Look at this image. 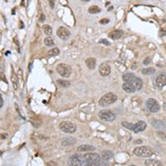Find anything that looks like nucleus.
Masks as SVG:
<instances>
[{
	"label": "nucleus",
	"mask_w": 166,
	"mask_h": 166,
	"mask_svg": "<svg viewBox=\"0 0 166 166\" xmlns=\"http://www.w3.org/2000/svg\"><path fill=\"white\" fill-rule=\"evenodd\" d=\"M130 166H137V165H130Z\"/></svg>",
	"instance_id": "obj_38"
},
{
	"label": "nucleus",
	"mask_w": 166,
	"mask_h": 166,
	"mask_svg": "<svg viewBox=\"0 0 166 166\" xmlns=\"http://www.w3.org/2000/svg\"><path fill=\"white\" fill-rule=\"evenodd\" d=\"M60 53V50H59V48L57 47H55V48H52L51 50H50L48 51V56H56Z\"/></svg>",
	"instance_id": "obj_28"
},
{
	"label": "nucleus",
	"mask_w": 166,
	"mask_h": 166,
	"mask_svg": "<svg viewBox=\"0 0 166 166\" xmlns=\"http://www.w3.org/2000/svg\"><path fill=\"white\" fill-rule=\"evenodd\" d=\"M122 126L123 127H125L126 129H129V130L134 131L135 133L143 132L146 129V127H147V124L144 121H139L138 123H135V124L130 123L128 122L123 121L122 122Z\"/></svg>",
	"instance_id": "obj_1"
},
{
	"label": "nucleus",
	"mask_w": 166,
	"mask_h": 166,
	"mask_svg": "<svg viewBox=\"0 0 166 166\" xmlns=\"http://www.w3.org/2000/svg\"><path fill=\"white\" fill-rule=\"evenodd\" d=\"M156 70L153 67H147V68L143 69L142 73L145 75H152L154 73H155Z\"/></svg>",
	"instance_id": "obj_26"
},
{
	"label": "nucleus",
	"mask_w": 166,
	"mask_h": 166,
	"mask_svg": "<svg viewBox=\"0 0 166 166\" xmlns=\"http://www.w3.org/2000/svg\"><path fill=\"white\" fill-rule=\"evenodd\" d=\"M131 83L134 84V87H135V88H136V89H137V91L141 90L143 87V81H142L141 78H138V77H136V78L131 81Z\"/></svg>",
	"instance_id": "obj_18"
},
{
	"label": "nucleus",
	"mask_w": 166,
	"mask_h": 166,
	"mask_svg": "<svg viewBox=\"0 0 166 166\" xmlns=\"http://www.w3.org/2000/svg\"><path fill=\"white\" fill-rule=\"evenodd\" d=\"M59 129L64 133L73 134L76 131V126L70 121H62L59 124Z\"/></svg>",
	"instance_id": "obj_6"
},
{
	"label": "nucleus",
	"mask_w": 166,
	"mask_h": 166,
	"mask_svg": "<svg viewBox=\"0 0 166 166\" xmlns=\"http://www.w3.org/2000/svg\"><path fill=\"white\" fill-rule=\"evenodd\" d=\"M56 72L61 76L64 78H68L72 73V68L70 65L65 63H61L56 66Z\"/></svg>",
	"instance_id": "obj_4"
},
{
	"label": "nucleus",
	"mask_w": 166,
	"mask_h": 166,
	"mask_svg": "<svg viewBox=\"0 0 166 166\" xmlns=\"http://www.w3.org/2000/svg\"><path fill=\"white\" fill-rule=\"evenodd\" d=\"M96 149L94 146L90 145H82L77 148L78 152H85V151H93Z\"/></svg>",
	"instance_id": "obj_17"
},
{
	"label": "nucleus",
	"mask_w": 166,
	"mask_h": 166,
	"mask_svg": "<svg viewBox=\"0 0 166 166\" xmlns=\"http://www.w3.org/2000/svg\"><path fill=\"white\" fill-rule=\"evenodd\" d=\"M56 83H57L59 87H63V88H68L71 85V83L68 81H66V80L59 79L56 81Z\"/></svg>",
	"instance_id": "obj_24"
},
{
	"label": "nucleus",
	"mask_w": 166,
	"mask_h": 166,
	"mask_svg": "<svg viewBox=\"0 0 166 166\" xmlns=\"http://www.w3.org/2000/svg\"><path fill=\"white\" fill-rule=\"evenodd\" d=\"M109 22V19H107V18H104V19H101V20L99 21V23L102 24V25H106Z\"/></svg>",
	"instance_id": "obj_31"
},
{
	"label": "nucleus",
	"mask_w": 166,
	"mask_h": 166,
	"mask_svg": "<svg viewBox=\"0 0 166 166\" xmlns=\"http://www.w3.org/2000/svg\"><path fill=\"white\" fill-rule=\"evenodd\" d=\"M84 158L88 165L99 163L102 161L101 157L96 153H88L84 154Z\"/></svg>",
	"instance_id": "obj_9"
},
{
	"label": "nucleus",
	"mask_w": 166,
	"mask_h": 166,
	"mask_svg": "<svg viewBox=\"0 0 166 166\" xmlns=\"http://www.w3.org/2000/svg\"><path fill=\"white\" fill-rule=\"evenodd\" d=\"M42 30H43L44 33L47 35V36H50L52 34V28L51 27L48 25H44L42 26Z\"/></svg>",
	"instance_id": "obj_27"
},
{
	"label": "nucleus",
	"mask_w": 166,
	"mask_h": 166,
	"mask_svg": "<svg viewBox=\"0 0 166 166\" xmlns=\"http://www.w3.org/2000/svg\"><path fill=\"white\" fill-rule=\"evenodd\" d=\"M146 166H162V164L159 160H147L145 162Z\"/></svg>",
	"instance_id": "obj_22"
},
{
	"label": "nucleus",
	"mask_w": 166,
	"mask_h": 166,
	"mask_svg": "<svg viewBox=\"0 0 166 166\" xmlns=\"http://www.w3.org/2000/svg\"><path fill=\"white\" fill-rule=\"evenodd\" d=\"M45 15H44V14H42V15H41V16H40V19H39V21H40V22H45Z\"/></svg>",
	"instance_id": "obj_35"
},
{
	"label": "nucleus",
	"mask_w": 166,
	"mask_h": 166,
	"mask_svg": "<svg viewBox=\"0 0 166 166\" xmlns=\"http://www.w3.org/2000/svg\"><path fill=\"white\" fill-rule=\"evenodd\" d=\"M103 162H104L101 161V162H99V163H94V164L87 165V166H103Z\"/></svg>",
	"instance_id": "obj_33"
},
{
	"label": "nucleus",
	"mask_w": 166,
	"mask_h": 166,
	"mask_svg": "<svg viewBox=\"0 0 166 166\" xmlns=\"http://www.w3.org/2000/svg\"><path fill=\"white\" fill-rule=\"evenodd\" d=\"M135 78L136 76L133 73H125V75H123V80L124 81V82H131Z\"/></svg>",
	"instance_id": "obj_23"
},
{
	"label": "nucleus",
	"mask_w": 166,
	"mask_h": 166,
	"mask_svg": "<svg viewBox=\"0 0 166 166\" xmlns=\"http://www.w3.org/2000/svg\"><path fill=\"white\" fill-rule=\"evenodd\" d=\"M85 64L88 68L90 70H93L95 68L96 64V60L94 58H88L85 60Z\"/></svg>",
	"instance_id": "obj_20"
},
{
	"label": "nucleus",
	"mask_w": 166,
	"mask_h": 166,
	"mask_svg": "<svg viewBox=\"0 0 166 166\" xmlns=\"http://www.w3.org/2000/svg\"><path fill=\"white\" fill-rule=\"evenodd\" d=\"M100 157H101L102 161L105 162H108L110 159L113 158V154L110 151H103L102 152V155Z\"/></svg>",
	"instance_id": "obj_15"
},
{
	"label": "nucleus",
	"mask_w": 166,
	"mask_h": 166,
	"mask_svg": "<svg viewBox=\"0 0 166 166\" xmlns=\"http://www.w3.org/2000/svg\"><path fill=\"white\" fill-rule=\"evenodd\" d=\"M3 104H4L3 98H2V97L1 96L0 97V108H2V106H3Z\"/></svg>",
	"instance_id": "obj_34"
},
{
	"label": "nucleus",
	"mask_w": 166,
	"mask_h": 166,
	"mask_svg": "<svg viewBox=\"0 0 166 166\" xmlns=\"http://www.w3.org/2000/svg\"><path fill=\"white\" fill-rule=\"evenodd\" d=\"M151 58H146L145 59L144 61H143V64H145V65H148L149 64H150V63H151Z\"/></svg>",
	"instance_id": "obj_32"
},
{
	"label": "nucleus",
	"mask_w": 166,
	"mask_h": 166,
	"mask_svg": "<svg viewBox=\"0 0 166 166\" xmlns=\"http://www.w3.org/2000/svg\"><path fill=\"white\" fill-rule=\"evenodd\" d=\"M145 105L147 106V109L152 113H156V112H159L160 109V106L159 103L157 102V100L154 99V98H149L146 101Z\"/></svg>",
	"instance_id": "obj_8"
},
{
	"label": "nucleus",
	"mask_w": 166,
	"mask_h": 166,
	"mask_svg": "<svg viewBox=\"0 0 166 166\" xmlns=\"http://www.w3.org/2000/svg\"><path fill=\"white\" fill-rule=\"evenodd\" d=\"M117 100V96L114 93L108 92L103 95L99 101V104L103 107H107L115 103Z\"/></svg>",
	"instance_id": "obj_2"
},
{
	"label": "nucleus",
	"mask_w": 166,
	"mask_h": 166,
	"mask_svg": "<svg viewBox=\"0 0 166 166\" xmlns=\"http://www.w3.org/2000/svg\"><path fill=\"white\" fill-rule=\"evenodd\" d=\"M155 84L159 88L166 86V72H162L156 78Z\"/></svg>",
	"instance_id": "obj_11"
},
{
	"label": "nucleus",
	"mask_w": 166,
	"mask_h": 166,
	"mask_svg": "<svg viewBox=\"0 0 166 166\" xmlns=\"http://www.w3.org/2000/svg\"><path fill=\"white\" fill-rule=\"evenodd\" d=\"M44 43H45V44L46 45V46H48V47H52V46H53V44H54L53 40L52 39V38L50 37V36L45 38V40H44Z\"/></svg>",
	"instance_id": "obj_29"
},
{
	"label": "nucleus",
	"mask_w": 166,
	"mask_h": 166,
	"mask_svg": "<svg viewBox=\"0 0 166 166\" xmlns=\"http://www.w3.org/2000/svg\"><path fill=\"white\" fill-rule=\"evenodd\" d=\"M134 154L140 157H151L154 154V151L147 146H140L134 150Z\"/></svg>",
	"instance_id": "obj_3"
},
{
	"label": "nucleus",
	"mask_w": 166,
	"mask_h": 166,
	"mask_svg": "<svg viewBox=\"0 0 166 166\" xmlns=\"http://www.w3.org/2000/svg\"><path fill=\"white\" fill-rule=\"evenodd\" d=\"M11 81L13 83V87H14V89L17 90L18 89V83H19V80H18L17 76L15 74V72H14V70L11 71Z\"/></svg>",
	"instance_id": "obj_21"
},
{
	"label": "nucleus",
	"mask_w": 166,
	"mask_h": 166,
	"mask_svg": "<svg viewBox=\"0 0 166 166\" xmlns=\"http://www.w3.org/2000/svg\"><path fill=\"white\" fill-rule=\"evenodd\" d=\"M123 89L128 93H133L137 91L135 87L131 82H124L123 84Z\"/></svg>",
	"instance_id": "obj_13"
},
{
	"label": "nucleus",
	"mask_w": 166,
	"mask_h": 166,
	"mask_svg": "<svg viewBox=\"0 0 166 166\" xmlns=\"http://www.w3.org/2000/svg\"><path fill=\"white\" fill-rule=\"evenodd\" d=\"M110 67L108 63H103L99 67V73L102 76L105 77L109 75L110 73Z\"/></svg>",
	"instance_id": "obj_12"
},
{
	"label": "nucleus",
	"mask_w": 166,
	"mask_h": 166,
	"mask_svg": "<svg viewBox=\"0 0 166 166\" xmlns=\"http://www.w3.org/2000/svg\"><path fill=\"white\" fill-rule=\"evenodd\" d=\"M151 124L155 129H158V130H165V129H166L165 124L161 120H154V121H152Z\"/></svg>",
	"instance_id": "obj_19"
},
{
	"label": "nucleus",
	"mask_w": 166,
	"mask_h": 166,
	"mask_svg": "<svg viewBox=\"0 0 166 166\" xmlns=\"http://www.w3.org/2000/svg\"><path fill=\"white\" fill-rule=\"evenodd\" d=\"M163 109H164L165 111H166V103H165L164 105H163Z\"/></svg>",
	"instance_id": "obj_37"
},
{
	"label": "nucleus",
	"mask_w": 166,
	"mask_h": 166,
	"mask_svg": "<svg viewBox=\"0 0 166 166\" xmlns=\"http://www.w3.org/2000/svg\"><path fill=\"white\" fill-rule=\"evenodd\" d=\"M70 166H87V162L84 158V155L73 154L69 158Z\"/></svg>",
	"instance_id": "obj_5"
},
{
	"label": "nucleus",
	"mask_w": 166,
	"mask_h": 166,
	"mask_svg": "<svg viewBox=\"0 0 166 166\" xmlns=\"http://www.w3.org/2000/svg\"><path fill=\"white\" fill-rule=\"evenodd\" d=\"M123 36V30H113V31L109 33L108 34L109 38H110L111 39H113V40H117V39H120Z\"/></svg>",
	"instance_id": "obj_14"
},
{
	"label": "nucleus",
	"mask_w": 166,
	"mask_h": 166,
	"mask_svg": "<svg viewBox=\"0 0 166 166\" xmlns=\"http://www.w3.org/2000/svg\"><path fill=\"white\" fill-rule=\"evenodd\" d=\"M76 143V140L72 137H65L62 140V145L63 146H71L74 145Z\"/></svg>",
	"instance_id": "obj_16"
},
{
	"label": "nucleus",
	"mask_w": 166,
	"mask_h": 166,
	"mask_svg": "<svg viewBox=\"0 0 166 166\" xmlns=\"http://www.w3.org/2000/svg\"><path fill=\"white\" fill-rule=\"evenodd\" d=\"M101 8L98 7L97 5H92L88 9V12L91 14H96V13H99L101 12Z\"/></svg>",
	"instance_id": "obj_25"
},
{
	"label": "nucleus",
	"mask_w": 166,
	"mask_h": 166,
	"mask_svg": "<svg viewBox=\"0 0 166 166\" xmlns=\"http://www.w3.org/2000/svg\"><path fill=\"white\" fill-rule=\"evenodd\" d=\"M99 43H100V44H104L107 45V46H110V42H109L108 40H106V39H101V40H99Z\"/></svg>",
	"instance_id": "obj_30"
},
{
	"label": "nucleus",
	"mask_w": 166,
	"mask_h": 166,
	"mask_svg": "<svg viewBox=\"0 0 166 166\" xmlns=\"http://www.w3.org/2000/svg\"><path fill=\"white\" fill-rule=\"evenodd\" d=\"M99 117L100 119L105 120V121L111 122L116 119L117 115L110 109H103L99 112Z\"/></svg>",
	"instance_id": "obj_7"
},
{
	"label": "nucleus",
	"mask_w": 166,
	"mask_h": 166,
	"mask_svg": "<svg viewBox=\"0 0 166 166\" xmlns=\"http://www.w3.org/2000/svg\"><path fill=\"white\" fill-rule=\"evenodd\" d=\"M57 36L62 40H68L71 36V32L68 28L65 27H59L57 30Z\"/></svg>",
	"instance_id": "obj_10"
},
{
	"label": "nucleus",
	"mask_w": 166,
	"mask_h": 166,
	"mask_svg": "<svg viewBox=\"0 0 166 166\" xmlns=\"http://www.w3.org/2000/svg\"><path fill=\"white\" fill-rule=\"evenodd\" d=\"M49 3L50 5H51V7L52 8H53V7H54V2H53V1H50Z\"/></svg>",
	"instance_id": "obj_36"
}]
</instances>
